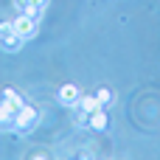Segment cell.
Listing matches in <instances>:
<instances>
[{
    "mask_svg": "<svg viewBox=\"0 0 160 160\" xmlns=\"http://www.w3.org/2000/svg\"><path fill=\"white\" fill-rule=\"evenodd\" d=\"M59 104L62 107H79V98H82V87L79 84H62L59 93H56Z\"/></svg>",
    "mask_w": 160,
    "mask_h": 160,
    "instance_id": "3",
    "label": "cell"
},
{
    "mask_svg": "<svg viewBox=\"0 0 160 160\" xmlns=\"http://www.w3.org/2000/svg\"><path fill=\"white\" fill-rule=\"evenodd\" d=\"M3 98H6V101H11V104H14L17 110L22 107V96H20L17 90H11V87H6V90H3Z\"/></svg>",
    "mask_w": 160,
    "mask_h": 160,
    "instance_id": "10",
    "label": "cell"
},
{
    "mask_svg": "<svg viewBox=\"0 0 160 160\" xmlns=\"http://www.w3.org/2000/svg\"><path fill=\"white\" fill-rule=\"evenodd\" d=\"M87 127H90L93 132H104V129L110 127V115H107V107H101V110L90 112V121H87Z\"/></svg>",
    "mask_w": 160,
    "mask_h": 160,
    "instance_id": "5",
    "label": "cell"
},
{
    "mask_svg": "<svg viewBox=\"0 0 160 160\" xmlns=\"http://www.w3.org/2000/svg\"><path fill=\"white\" fill-rule=\"evenodd\" d=\"M96 98L101 101V107H110L115 96H112V90H110V87H98V90H96Z\"/></svg>",
    "mask_w": 160,
    "mask_h": 160,
    "instance_id": "9",
    "label": "cell"
},
{
    "mask_svg": "<svg viewBox=\"0 0 160 160\" xmlns=\"http://www.w3.org/2000/svg\"><path fill=\"white\" fill-rule=\"evenodd\" d=\"M87 121H90V112H84V110L79 107V110L73 112V124H76V127H87Z\"/></svg>",
    "mask_w": 160,
    "mask_h": 160,
    "instance_id": "11",
    "label": "cell"
},
{
    "mask_svg": "<svg viewBox=\"0 0 160 160\" xmlns=\"http://www.w3.org/2000/svg\"><path fill=\"white\" fill-rule=\"evenodd\" d=\"M37 121H39V110H37V107H31V104H22V107L17 110L14 129H17V132H28V129H34V127H37Z\"/></svg>",
    "mask_w": 160,
    "mask_h": 160,
    "instance_id": "1",
    "label": "cell"
},
{
    "mask_svg": "<svg viewBox=\"0 0 160 160\" xmlns=\"http://www.w3.org/2000/svg\"><path fill=\"white\" fill-rule=\"evenodd\" d=\"M37 28H39V17H34V14H20V17H14V31L22 37V39H31L34 34H37Z\"/></svg>",
    "mask_w": 160,
    "mask_h": 160,
    "instance_id": "2",
    "label": "cell"
},
{
    "mask_svg": "<svg viewBox=\"0 0 160 160\" xmlns=\"http://www.w3.org/2000/svg\"><path fill=\"white\" fill-rule=\"evenodd\" d=\"M22 45H25V39H22L20 34H11V37L0 39V48H3L6 53H17V51H22Z\"/></svg>",
    "mask_w": 160,
    "mask_h": 160,
    "instance_id": "6",
    "label": "cell"
},
{
    "mask_svg": "<svg viewBox=\"0 0 160 160\" xmlns=\"http://www.w3.org/2000/svg\"><path fill=\"white\" fill-rule=\"evenodd\" d=\"M14 118H17V107L0 98V129H14Z\"/></svg>",
    "mask_w": 160,
    "mask_h": 160,
    "instance_id": "4",
    "label": "cell"
},
{
    "mask_svg": "<svg viewBox=\"0 0 160 160\" xmlns=\"http://www.w3.org/2000/svg\"><path fill=\"white\" fill-rule=\"evenodd\" d=\"M45 6H48V0H20V8L25 14H34V17H39Z\"/></svg>",
    "mask_w": 160,
    "mask_h": 160,
    "instance_id": "7",
    "label": "cell"
},
{
    "mask_svg": "<svg viewBox=\"0 0 160 160\" xmlns=\"http://www.w3.org/2000/svg\"><path fill=\"white\" fill-rule=\"evenodd\" d=\"M11 34H17V31H14V20L0 22V39H6V37H11Z\"/></svg>",
    "mask_w": 160,
    "mask_h": 160,
    "instance_id": "12",
    "label": "cell"
},
{
    "mask_svg": "<svg viewBox=\"0 0 160 160\" xmlns=\"http://www.w3.org/2000/svg\"><path fill=\"white\" fill-rule=\"evenodd\" d=\"M79 107H82L84 112H96V110H101V101H98L96 96H82V98H79Z\"/></svg>",
    "mask_w": 160,
    "mask_h": 160,
    "instance_id": "8",
    "label": "cell"
}]
</instances>
